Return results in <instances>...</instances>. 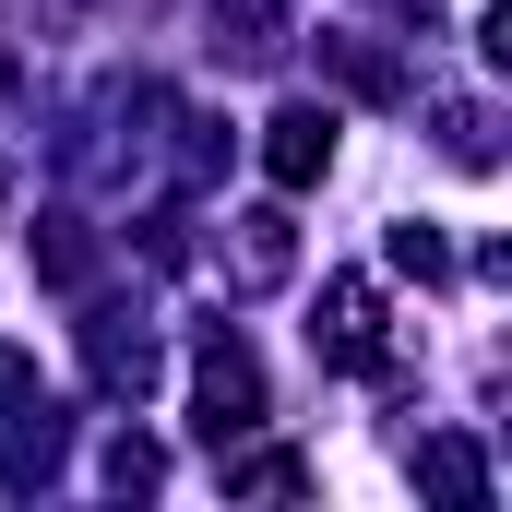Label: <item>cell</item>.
<instances>
[{"label":"cell","instance_id":"obj_1","mask_svg":"<svg viewBox=\"0 0 512 512\" xmlns=\"http://www.w3.org/2000/svg\"><path fill=\"white\" fill-rule=\"evenodd\" d=\"M262 167H274L286 191H310V179L334 167V120H322V108H286V120H274V143H262Z\"/></svg>","mask_w":512,"mask_h":512}]
</instances>
